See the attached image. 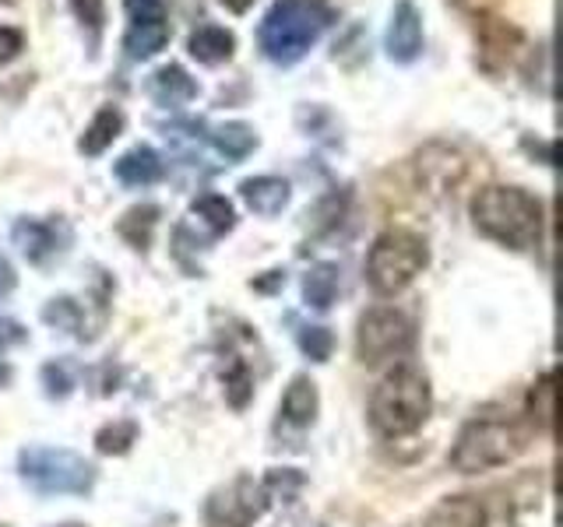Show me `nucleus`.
<instances>
[{"instance_id": "1", "label": "nucleus", "mask_w": 563, "mask_h": 527, "mask_svg": "<svg viewBox=\"0 0 563 527\" xmlns=\"http://www.w3.org/2000/svg\"><path fill=\"white\" fill-rule=\"evenodd\" d=\"M331 22L328 0H275L257 25V46L272 64L289 67L307 57Z\"/></svg>"}, {"instance_id": "2", "label": "nucleus", "mask_w": 563, "mask_h": 527, "mask_svg": "<svg viewBox=\"0 0 563 527\" xmlns=\"http://www.w3.org/2000/svg\"><path fill=\"white\" fill-rule=\"evenodd\" d=\"M472 218L483 236L510 250H532L542 243V204L521 187H486L472 201Z\"/></svg>"}, {"instance_id": "3", "label": "nucleus", "mask_w": 563, "mask_h": 527, "mask_svg": "<svg viewBox=\"0 0 563 527\" xmlns=\"http://www.w3.org/2000/svg\"><path fill=\"white\" fill-rule=\"evenodd\" d=\"M430 380L416 366L401 362L377 383L374 397H369V426L387 439H398L416 433L430 418Z\"/></svg>"}, {"instance_id": "4", "label": "nucleus", "mask_w": 563, "mask_h": 527, "mask_svg": "<svg viewBox=\"0 0 563 527\" xmlns=\"http://www.w3.org/2000/svg\"><path fill=\"white\" fill-rule=\"evenodd\" d=\"M525 444H528V436L515 418H472L454 439L451 468L462 474L500 468L515 461L525 450Z\"/></svg>"}, {"instance_id": "5", "label": "nucleus", "mask_w": 563, "mask_h": 527, "mask_svg": "<svg viewBox=\"0 0 563 527\" xmlns=\"http://www.w3.org/2000/svg\"><path fill=\"white\" fill-rule=\"evenodd\" d=\"M427 264H430L427 239L409 233V228H387L369 246L366 281L377 295H398L422 274Z\"/></svg>"}, {"instance_id": "6", "label": "nucleus", "mask_w": 563, "mask_h": 527, "mask_svg": "<svg viewBox=\"0 0 563 527\" xmlns=\"http://www.w3.org/2000/svg\"><path fill=\"white\" fill-rule=\"evenodd\" d=\"M18 468H22V479L40 489V492H57V496H64V492H75V496H81V492L92 489L96 482V468L85 461V457L70 453V450H49V447H32V450H22V457H18Z\"/></svg>"}, {"instance_id": "7", "label": "nucleus", "mask_w": 563, "mask_h": 527, "mask_svg": "<svg viewBox=\"0 0 563 527\" xmlns=\"http://www.w3.org/2000/svg\"><path fill=\"white\" fill-rule=\"evenodd\" d=\"M416 345V327L405 313L391 306H377L363 313L356 330V356L363 366H380L409 356Z\"/></svg>"}, {"instance_id": "8", "label": "nucleus", "mask_w": 563, "mask_h": 527, "mask_svg": "<svg viewBox=\"0 0 563 527\" xmlns=\"http://www.w3.org/2000/svg\"><path fill=\"white\" fill-rule=\"evenodd\" d=\"M128 11V32H123V49L131 60H152L169 43V8L166 0H123Z\"/></svg>"}, {"instance_id": "9", "label": "nucleus", "mask_w": 563, "mask_h": 527, "mask_svg": "<svg viewBox=\"0 0 563 527\" xmlns=\"http://www.w3.org/2000/svg\"><path fill=\"white\" fill-rule=\"evenodd\" d=\"M268 492L254 479H236L225 489L211 492V500L205 503V520L208 527H251L261 520V514L268 509Z\"/></svg>"}, {"instance_id": "10", "label": "nucleus", "mask_w": 563, "mask_h": 527, "mask_svg": "<svg viewBox=\"0 0 563 527\" xmlns=\"http://www.w3.org/2000/svg\"><path fill=\"white\" fill-rule=\"evenodd\" d=\"M384 46H387V57L395 64H412L419 60L422 53V14L412 0H398L395 11H391V25H387L384 35Z\"/></svg>"}, {"instance_id": "11", "label": "nucleus", "mask_w": 563, "mask_h": 527, "mask_svg": "<svg viewBox=\"0 0 563 527\" xmlns=\"http://www.w3.org/2000/svg\"><path fill=\"white\" fill-rule=\"evenodd\" d=\"M240 198L246 201V208H251L254 215L272 218V215H278V211L289 204L292 190H289L286 180H278V176H254V180L240 183Z\"/></svg>"}, {"instance_id": "12", "label": "nucleus", "mask_w": 563, "mask_h": 527, "mask_svg": "<svg viewBox=\"0 0 563 527\" xmlns=\"http://www.w3.org/2000/svg\"><path fill=\"white\" fill-rule=\"evenodd\" d=\"M148 92L158 105H187L198 99V81H194L180 64H169V67H158L155 75L148 78Z\"/></svg>"}, {"instance_id": "13", "label": "nucleus", "mask_w": 563, "mask_h": 527, "mask_svg": "<svg viewBox=\"0 0 563 527\" xmlns=\"http://www.w3.org/2000/svg\"><path fill=\"white\" fill-rule=\"evenodd\" d=\"M422 527H486V506L475 496H448L430 509Z\"/></svg>"}, {"instance_id": "14", "label": "nucleus", "mask_w": 563, "mask_h": 527, "mask_svg": "<svg viewBox=\"0 0 563 527\" xmlns=\"http://www.w3.org/2000/svg\"><path fill=\"white\" fill-rule=\"evenodd\" d=\"M233 49H236V35L222 25H201L198 32H190V40H187V53L205 67L225 64L233 57Z\"/></svg>"}, {"instance_id": "15", "label": "nucleus", "mask_w": 563, "mask_h": 527, "mask_svg": "<svg viewBox=\"0 0 563 527\" xmlns=\"http://www.w3.org/2000/svg\"><path fill=\"white\" fill-rule=\"evenodd\" d=\"M113 172L123 187H152L155 180H163V158H158V152H152L148 145H137L128 155L117 158Z\"/></svg>"}, {"instance_id": "16", "label": "nucleus", "mask_w": 563, "mask_h": 527, "mask_svg": "<svg viewBox=\"0 0 563 527\" xmlns=\"http://www.w3.org/2000/svg\"><path fill=\"white\" fill-rule=\"evenodd\" d=\"M11 236H14L18 250H22L32 264H43L46 257L57 254V228H53L49 222L22 218V222H14Z\"/></svg>"}, {"instance_id": "17", "label": "nucleus", "mask_w": 563, "mask_h": 527, "mask_svg": "<svg viewBox=\"0 0 563 527\" xmlns=\"http://www.w3.org/2000/svg\"><path fill=\"white\" fill-rule=\"evenodd\" d=\"M317 408H321V397H317V386L307 377H296L286 386V397H282V418L289 426H310L317 418Z\"/></svg>"}, {"instance_id": "18", "label": "nucleus", "mask_w": 563, "mask_h": 527, "mask_svg": "<svg viewBox=\"0 0 563 527\" xmlns=\"http://www.w3.org/2000/svg\"><path fill=\"white\" fill-rule=\"evenodd\" d=\"M339 285H342V271L339 264H313L303 278V299L313 310H331V303L339 299Z\"/></svg>"}, {"instance_id": "19", "label": "nucleus", "mask_w": 563, "mask_h": 527, "mask_svg": "<svg viewBox=\"0 0 563 527\" xmlns=\"http://www.w3.org/2000/svg\"><path fill=\"white\" fill-rule=\"evenodd\" d=\"M120 131H123V113L117 110V105H102V110L92 116V123L85 127L78 148L85 155H102L120 137Z\"/></svg>"}, {"instance_id": "20", "label": "nucleus", "mask_w": 563, "mask_h": 527, "mask_svg": "<svg viewBox=\"0 0 563 527\" xmlns=\"http://www.w3.org/2000/svg\"><path fill=\"white\" fill-rule=\"evenodd\" d=\"M211 145H216L219 155H225L229 162H240L246 158L254 148H257V134L254 127H246V123H222V127L211 131Z\"/></svg>"}, {"instance_id": "21", "label": "nucleus", "mask_w": 563, "mask_h": 527, "mask_svg": "<svg viewBox=\"0 0 563 527\" xmlns=\"http://www.w3.org/2000/svg\"><path fill=\"white\" fill-rule=\"evenodd\" d=\"M190 215L198 218L201 225H208L211 236H222V233H229V228L236 225L233 204H229L225 198H219V193H201V198L190 204Z\"/></svg>"}, {"instance_id": "22", "label": "nucleus", "mask_w": 563, "mask_h": 527, "mask_svg": "<svg viewBox=\"0 0 563 527\" xmlns=\"http://www.w3.org/2000/svg\"><path fill=\"white\" fill-rule=\"evenodd\" d=\"M155 222H158V208L155 204H141V208H131L128 215L117 222V233L128 239L134 250H148Z\"/></svg>"}, {"instance_id": "23", "label": "nucleus", "mask_w": 563, "mask_h": 527, "mask_svg": "<svg viewBox=\"0 0 563 527\" xmlns=\"http://www.w3.org/2000/svg\"><path fill=\"white\" fill-rule=\"evenodd\" d=\"M134 439H137L134 422H113V426H102L96 433V447L99 453H128Z\"/></svg>"}, {"instance_id": "24", "label": "nucleus", "mask_w": 563, "mask_h": 527, "mask_svg": "<svg viewBox=\"0 0 563 527\" xmlns=\"http://www.w3.org/2000/svg\"><path fill=\"white\" fill-rule=\"evenodd\" d=\"M46 324H53L57 330H70V334H81L85 327V316H81V306L75 303V299H53V303L43 310Z\"/></svg>"}, {"instance_id": "25", "label": "nucleus", "mask_w": 563, "mask_h": 527, "mask_svg": "<svg viewBox=\"0 0 563 527\" xmlns=\"http://www.w3.org/2000/svg\"><path fill=\"white\" fill-rule=\"evenodd\" d=\"M251 394H254V380H251V369H246L240 359L225 369V397H229V404L233 408H243L246 401H251Z\"/></svg>"}, {"instance_id": "26", "label": "nucleus", "mask_w": 563, "mask_h": 527, "mask_svg": "<svg viewBox=\"0 0 563 527\" xmlns=\"http://www.w3.org/2000/svg\"><path fill=\"white\" fill-rule=\"evenodd\" d=\"M299 348H303L313 362H328L331 359V348H334V334L328 327H321V324H317V327H303V330H299Z\"/></svg>"}, {"instance_id": "27", "label": "nucleus", "mask_w": 563, "mask_h": 527, "mask_svg": "<svg viewBox=\"0 0 563 527\" xmlns=\"http://www.w3.org/2000/svg\"><path fill=\"white\" fill-rule=\"evenodd\" d=\"M532 418L550 433L553 429V373H545L532 391Z\"/></svg>"}, {"instance_id": "28", "label": "nucleus", "mask_w": 563, "mask_h": 527, "mask_svg": "<svg viewBox=\"0 0 563 527\" xmlns=\"http://www.w3.org/2000/svg\"><path fill=\"white\" fill-rule=\"evenodd\" d=\"M264 485V492H268V500H292L296 496V489L303 485V474H299L296 468H278V471H272L268 479L261 482Z\"/></svg>"}, {"instance_id": "29", "label": "nucleus", "mask_w": 563, "mask_h": 527, "mask_svg": "<svg viewBox=\"0 0 563 527\" xmlns=\"http://www.w3.org/2000/svg\"><path fill=\"white\" fill-rule=\"evenodd\" d=\"M70 11H75L78 22L88 29V32H102V22H106V0H67Z\"/></svg>"}, {"instance_id": "30", "label": "nucleus", "mask_w": 563, "mask_h": 527, "mask_svg": "<svg viewBox=\"0 0 563 527\" xmlns=\"http://www.w3.org/2000/svg\"><path fill=\"white\" fill-rule=\"evenodd\" d=\"M43 383H46V394L49 397H67L70 394V386H75V380H70L67 373V366L64 362H49L43 369Z\"/></svg>"}, {"instance_id": "31", "label": "nucleus", "mask_w": 563, "mask_h": 527, "mask_svg": "<svg viewBox=\"0 0 563 527\" xmlns=\"http://www.w3.org/2000/svg\"><path fill=\"white\" fill-rule=\"evenodd\" d=\"M22 49H25V35L11 25H0V64H11Z\"/></svg>"}, {"instance_id": "32", "label": "nucleus", "mask_w": 563, "mask_h": 527, "mask_svg": "<svg viewBox=\"0 0 563 527\" xmlns=\"http://www.w3.org/2000/svg\"><path fill=\"white\" fill-rule=\"evenodd\" d=\"M22 341H25V327L18 324V321H11V316L0 313V351L22 345Z\"/></svg>"}, {"instance_id": "33", "label": "nucleus", "mask_w": 563, "mask_h": 527, "mask_svg": "<svg viewBox=\"0 0 563 527\" xmlns=\"http://www.w3.org/2000/svg\"><path fill=\"white\" fill-rule=\"evenodd\" d=\"M14 281H18V274H14V268H11V260L0 254V295H8L11 289H14Z\"/></svg>"}, {"instance_id": "34", "label": "nucleus", "mask_w": 563, "mask_h": 527, "mask_svg": "<svg viewBox=\"0 0 563 527\" xmlns=\"http://www.w3.org/2000/svg\"><path fill=\"white\" fill-rule=\"evenodd\" d=\"M219 4H222V8H229L233 14H246V11H251V8L257 4V0H219Z\"/></svg>"}, {"instance_id": "35", "label": "nucleus", "mask_w": 563, "mask_h": 527, "mask_svg": "<svg viewBox=\"0 0 563 527\" xmlns=\"http://www.w3.org/2000/svg\"><path fill=\"white\" fill-rule=\"evenodd\" d=\"M11 380V369L4 366V362H0V383H8Z\"/></svg>"}, {"instance_id": "36", "label": "nucleus", "mask_w": 563, "mask_h": 527, "mask_svg": "<svg viewBox=\"0 0 563 527\" xmlns=\"http://www.w3.org/2000/svg\"><path fill=\"white\" fill-rule=\"evenodd\" d=\"M60 527H81V524H60Z\"/></svg>"}]
</instances>
